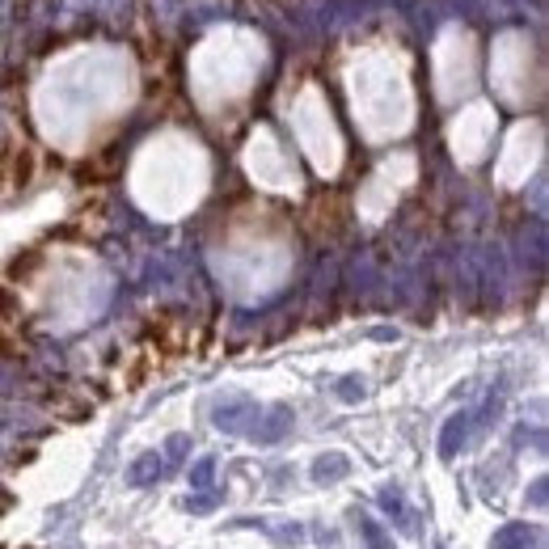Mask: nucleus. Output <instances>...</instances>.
<instances>
[{
    "label": "nucleus",
    "mask_w": 549,
    "mask_h": 549,
    "mask_svg": "<svg viewBox=\"0 0 549 549\" xmlns=\"http://www.w3.org/2000/svg\"><path fill=\"white\" fill-rule=\"evenodd\" d=\"M17 313H22V300H17V292L13 288H0V321H9Z\"/></svg>",
    "instance_id": "nucleus-1"
}]
</instances>
